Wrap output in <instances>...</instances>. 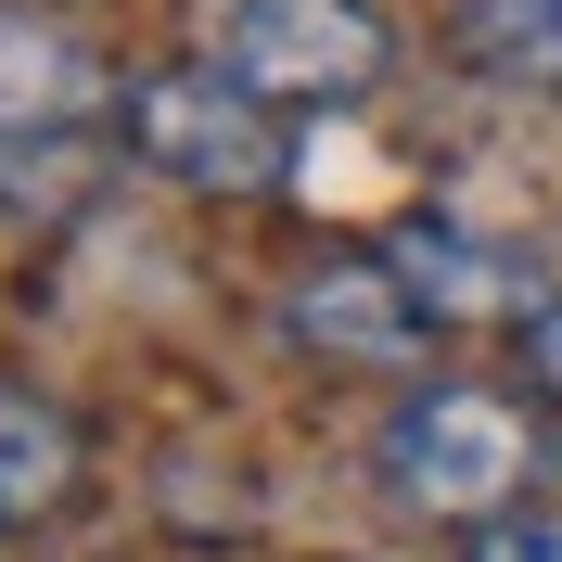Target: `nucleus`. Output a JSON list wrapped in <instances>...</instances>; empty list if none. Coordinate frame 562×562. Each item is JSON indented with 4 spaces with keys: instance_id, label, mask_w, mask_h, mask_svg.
Instances as JSON below:
<instances>
[{
    "instance_id": "obj_7",
    "label": "nucleus",
    "mask_w": 562,
    "mask_h": 562,
    "mask_svg": "<svg viewBox=\"0 0 562 562\" xmlns=\"http://www.w3.org/2000/svg\"><path fill=\"white\" fill-rule=\"evenodd\" d=\"M77 486V422L38 384H0V512H52Z\"/></svg>"
},
{
    "instance_id": "obj_9",
    "label": "nucleus",
    "mask_w": 562,
    "mask_h": 562,
    "mask_svg": "<svg viewBox=\"0 0 562 562\" xmlns=\"http://www.w3.org/2000/svg\"><path fill=\"white\" fill-rule=\"evenodd\" d=\"M473 562H562V512H498V525H473Z\"/></svg>"
},
{
    "instance_id": "obj_3",
    "label": "nucleus",
    "mask_w": 562,
    "mask_h": 562,
    "mask_svg": "<svg viewBox=\"0 0 562 562\" xmlns=\"http://www.w3.org/2000/svg\"><path fill=\"white\" fill-rule=\"evenodd\" d=\"M217 65L269 103H371L396 65V26L371 0H231Z\"/></svg>"
},
{
    "instance_id": "obj_5",
    "label": "nucleus",
    "mask_w": 562,
    "mask_h": 562,
    "mask_svg": "<svg viewBox=\"0 0 562 562\" xmlns=\"http://www.w3.org/2000/svg\"><path fill=\"white\" fill-rule=\"evenodd\" d=\"M103 115V65L90 38L52 13H0V140H65Z\"/></svg>"
},
{
    "instance_id": "obj_6",
    "label": "nucleus",
    "mask_w": 562,
    "mask_h": 562,
    "mask_svg": "<svg viewBox=\"0 0 562 562\" xmlns=\"http://www.w3.org/2000/svg\"><path fill=\"white\" fill-rule=\"evenodd\" d=\"M460 65L486 90H562V0H460Z\"/></svg>"
},
{
    "instance_id": "obj_2",
    "label": "nucleus",
    "mask_w": 562,
    "mask_h": 562,
    "mask_svg": "<svg viewBox=\"0 0 562 562\" xmlns=\"http://www.w3.org/2000/svg\"><path fill=\"white\" fill-rule=\"evenodd\" d=\"M128 154L179 192H281V167H294L281 103L244 90L231 65H154L128 90Z\"/></svg>"
},
{
    "instance_id": "obj_1",
    "label": "nucleus",
    "mask_w": 562,
    "mask_h": 562,
    "mask_svg": "<svg viewBox=\"0 0 562 562\" xmlns=\"http://www.w3.org/2000/svg\"><path fill=\"white\" fill-rule=\"evenodd\" d=\"M525 409L486 384H422L409 409L384 422V498L396 512H422V525H498V512H525Z\"/></svg>"
},
{
    "instance_id": "obj_10",
    "label": "nucleus",
    "mask_w": 562,
    "mask_h": 562,
    "mask_svg": "<svg viewBox=\"0 0 562 562\" xmlns=\"http://www.w3.org/2000/svg\"><path fill=\"white\" fill-rule=\"evenodd\" d=\"M525 358H537V384L562 396V294H550V307H525Z\"/></svg>"
},
{
    "instance_id": "obj_4",
    "label": "nucleus",
    "mask_w": 562,
    "mask_h": 562,
    "mask_svg": "<svg viewBox=\"0 0 562 562\" xmlns=\"http://www.w3.org/2000/svg\"><path fill=\"white\" fill-rule=\"evenodd\" d=\"M294 346L358 358V371H409V358L435 346V307L409 294L396 256H333V269L294 281Z\"/></svg>"
},
{
    "instance_id": "obj_8",
    "label": "nucleus",
    "mask_w": 562,
    "mask_h": 562,
    "mask_svg": "<svg viewBox=\"0 0 562 562\" xmlns=\"http://www.w3.org/2000/svg\"><path fill=\"white\" fill-rule=\"evenodd\" d=\"M396 269H409V294H422L435 319L512 307V269H498V256H473V244H448V231H409V244H396Z\"/></svg>"
}]
</instances>
